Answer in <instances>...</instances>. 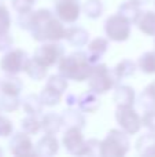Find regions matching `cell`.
<instances>
[{"mask_svg":"<svg viewBox=\"0 0 155 157\" xmlns=\"http://www.w3.org/2000/svg\"><path fill=\"white\" fill-rule=\"evenodd\" d=\"M143 127L151 132H155V108L144 110L143 113Z\"/></svg>","mask_w":155,"mask_h":157,"instance_id":"8d00e7d4","label":"cell"},{"mask_svg":"<svg viewBox=\"0 0 155 157\" xmlns=\"http://www.w3.org/2000/svg\"><path fill=\"white\" fill-rule=\"evenodd\" d=\"M103 29L106 37L114 43H124L129 40L132 35V24L126 18H124L120 13L107 17Z\"/></svg>","mask_w":155,"mask_h":157,"instance_id":"5b68a950","label":"cell"},{"mask_svg":"<svg viewBox=\"0 0 155 157\" xmlns=\"http://www.w3.org/2000/svg\"><path fill=\"white\" fill-rule=\"evenodd\" d=\"M137 68L144 75H155V50L146 51L137 59Z\"/></svg>","mask_w":155,"mask_h":157,"instance_id":"4316f807","label":"cell"},{"mask_svg":"<svg viewBox=\"0 0 155 157\" xmlns=\"http://www.w3.org/2000/svg\"><path fill=\"white\" fill-rule=\"evenodd\" d=\"M14 39L10 35V32L7 33H0V52H5L10 48H13Z\"/></svg>","mask_w":155,"mask_h":157,"instance_id":"74e56055","label":"cell"},{"mask_svg":"<svg viewBox=\"0 0 155 157\" xmlns=\"http://www.w3.org/2000/svg\"><path fill=\"white\" fill-rule=\"evenodd\" d=\"M109 47H110V40L107 37H95L92 40H89V43L87 44V54L89 57L91 62L92 63H98L102 58L104 57L107 51H109Z\"/></svg>","mask_w":155,"mask_h":157,"instance_id":"4fadbf2b","label":"cell"},{"mask_svg":"<svg viewBox=\"0 0 155 157\" xmlns=\"http://www.w3.org/2000/svg\"><path fill=\"white\" fill-rule=\"evenodd\" d=\"M23 73L29 78H32V80L41 81L47 77V75H48V68L44 66L43 63H40L37 59H34V58L32 57L27 59Z\"/></svg>","mask_w":155,"mask_h":157,"instance_id":"603a6c76","label":"cell"},{"mask_svg":"<svg viewBox=\"0 0 155 157\" xmlns=\"http://www.w3.org/2000/svg\"><path fill=\"white\" fill-rule=\"evenodd\" d=\"M45 84H48L49 87H52V88H55L56 91H59L60 94H65L66 90L69 88V78L65 77L62 73L51 75Z\"/></svg>","mask_w":155,"mask_h":157,"instance_id":"d6a6232c","label":"cell"},{"mask_svg":"<svg viewBox=\"0 0 155 157\" xmlns=\"http://www.w3.org/2000/svg\"><path fill=\"white\" fill-rule=\"evenodd\" d=\"M21 130L25 131L29 135H37L41 128V117L34 116V114H26L23 119L21 120Z\"/></svg>","mask_w":155,"mask_h":157,"instance_id":"f1b7e54d","label":"cell"},{"mask_svg":"<svg viewBox=\"0 0 155 157\" xmlns=\"http://www.w3.org/2000/svg\"><path fill=\"white\" fill-rule=\"evenodd\" d=\"M154 47H155V40H154Z\"/></svg>","mask_w":155,"mask_h":157,"instance_id":"7bdbcfd3","label":"cell"},{"mask_svg":"<svg viewBox=\"0 0 155 157\" xmlns=\"http://www.w3.org/2000/svg\"><path fill=\"white\" fill-rule=\"evenodd\" d=\"M23 90V83L18 77V75H5L0 78V92L14 97H21V92Z\"/></svg>","mask_w":155,"mask_h":157,"instance_id":"ac0fdd59","label":"cell"},{"mask_svg":"<svg viewBox=\"0 0 155 157\" xmlns=\"http://www.w3.org/2000/svg\"><path fill=\"white\" fill-rule=\"evenodd\" d=\"M137 69H139L137 68V62H135L132 59H122L113 68V72L120 80H122V78L132 77L136 73Z\"/></svg>","mask_w":155,"mask_h":157,"instance_id":"484cf974","label":"cell"},{"mask_svg":"<svg viewBox=\"0 0 155 157\" xmlns=\"http://www.w3.org/2000/svg\"><path fill=\"white\" fill-rule=\"evenodd\" d=\"M137 155L146 156V157H153L155 156V132H148L143 134L137 138L136 144H135Z\"/></svg>","mask_w":155,"mask_h":157,"instance_id":"ffe728a7","label":"cell"},{"mask_svg":"<svg viewBox=\"0 0 155 157\" xmlns=\"http://www.w3.org/2000/svg\"><path fill=\"white\" fill-rule=\"evenodd\" d=\"M3 155H4V152H3V149H2V147H0V157H2Z\"/></svg>","mask_w":155,"mask_h":157,"instance_id":"60d3db41","label":"cell"},{"mask_svg":"<svg viewBox=\"0 0 155 157\" xmlns=\"http://www.w3.org/2000/svg\"><path fill=\"white\" fill-rule=\"evenodd\" d=\"M63 121V127H78L84 128L87 124V119H85V113L81 112L78 108H71L69 106L67 109L60 113Z\"/></svg>","mask_w":155,"mask_h":157,"instance_id":"e0dca14e","label":"cell"},{"mask_svg":"<svg viewBox=\"0 0 155 157\" xmlns=\"http://www.w3.org/2000/svg\"><path fill=\"white\" fill-rule=\"evenodd\" d=\"M77 101H78V97H77L76 94H67L66 95V103H67V106L77 108Z\"/></svg>","mask_w":155,"mask_h":157,"instance_id":"f35d334b","label":"cell"},{"mask_svg":"<svg viewBox=\"0 0 155 157\" xmlns=\"http://www.w3.org/2000/svg\"><path fill=\"white\" fill-rule=\"evenodd\" d=\"M136 26L143 35L148 36V37H155V11H143L136 22Z\"/></svg>","mask_w":155,"mask_h":157,"instance_id":"44dd1931","label":"cell"},{"mask_svg":"<svg viewBox=\"0 0 155 157\" xmlns=\"http://www.w3.org/2000/svg\"><path fill=\"white\" fill-rule=\"evenodd\" d=\"M60 144L56 135L52 134H44L36 144V156L40 157H52L58 155Z\"/></svg>","mask_w":155,"mask_h":157,"instance_id":"7c38bea8","label":"cell"},{"mask_svg":"<svg viewBox=\"0 0 155 157\" xmlns=\"http://www.w3.org/2000/svg\"><path fill=\"white\" fill-rule=\"evenodd\" d=\"M22 108L26 114H34L41 116L44 110V103L38 94H27L22 98Z\"/></svg>","mask_w":155,"mask_h":157,"instance_id":"7402d4cb","label":"cell"},{"mask_svg":"<svg viewBox=\"0 0 155 157\" xmlns=\"http://www.w3.org/2000/svg\"><path fill=\"white\" fill-rule=\"evenodd\" d=\"M92 68L93 63L91 62L87 51H74L67 55L65 54L58 63L59 73L76 83L88 81L92 73Z\"/></svg>","mask_w":155,"mask_h":157,"instance_id":"7a4b0ae2","label":"cell"},{"mask_svg":"<svg viewBox=\"0 0 155 157\" xmlns=\"http://www.w3.org/2000/svg\"><path fill=\"white\" fill-rule=\"evenodd\" d=\"M0 114H2V109H0Z\"/></svg>","mask_w":155,"mask_h":157,"instance_id":"b9f144b4","label":"cell"},{"mask_svg":"<svg viewBox=\"0 0 155 157\" xmlns=\"http://www.w3.org/2000/svg\"><path fill=\"white\" fill-rule=\"evenodd\" d=\"M137 102H139L140 108L144 110L155 108V80L143 90L142 94L137 98Z\"/></svg>","mask_w":155,"mask_h":157,"instance_id":"83f0119b","label":"cell"},{"mask_svg":"<svg viewBox=\"0 0 155 157\" xmlns=\"http://www.w3.org/2000/svg\"><path fill=\"white\" fill-rule=\"evenodd\" d=\"M77 108L81 112L88 114H93L99 110L100 108V98L99 94L93 92L92 90L82 92L81 95H78V101H77Z\"/></svg>","mask_w":155,"mask_h":157,"instance_id":"9a60e30c","label":"cell"},{"mask_svg":"<svg viewBox=\"0 0 155 157\" xmlns=\"http://www.w3.org/2000/svg\"><path fill=\"white\" fill-rule=\"evenodd\" d=\"M8 150L13 156H36V144H33L32 135L21 130L11 135Z\"/></svg>","mask_w":155,"mask_h":157,"instance_id":"30bf717a","label":"cell"},{"mask_svg":"<svg viewBox=\"0 0 155 157\" xmlns=\"http://www.w3.org/2000/svg\"><path fill=\"white\" fill-rule=\"evenodd\" d=\"M78 156H100V141L96 138L85 139Z\"/></svg>","mask_w":155,"mask_h":157,"instance_id":"1f68e13d","label":"cell"},{"mask_svg":"<svg viewBox=\"0 0 155 157\" xmlns=\"http://www.w3.org/2000/svg\"><path fill=\"white\" fill-rule=\"evenodd\" d=\"M36 0H11V7L16 14L29 13L33 10Z\"/></svg>","mask_w":155,"mask_h":157,"instance_id":"e575fe53","label":"cell"},{"mask_svg":"<svg viewBox=\"0 0 155 157\" xmlns=\"http://www.w3.org/2000/svg\"><path fill=\"white\" fill-rule=\"evenodd\" d=\"M84 142H85V138H84V134H82V128L67 127L66 131L63 132L60 144H62V146L65 147V150L67 153H70L73 156H78Z\"/></svg>","mask_w":155,"mask_h":157,"instance_id":"8fae6325","label":"cell"},{"mask_svg":"<svg viewBox=\"0 0 155 157\" xmlns=\"http://www.w3.org/2000/svg\"><path fill=\"white\" fill-rule=\"evenodd\" d=\"M11 14L7 6L0 3V33H7L11 29Z\"/></svg>","mask_w":155,"mask_h":157,"instance_id":"836d02e7","label":"cell"},{"mask_svg":"<svg viewBox=\"0 0 155 157\" xmlns=\"http://www.w3.org/2000/svg\"><path fill=\"white\" fill-rule=\"evenodd\" d=\"M113 101L117 106H133L136 102V92L135 88L126 84H118L114 88Z\"/></svg>","mask_w":155,"mask_h":157,"instance_id":"2e32d148","label":"cell"},{"mask_svg":"<svg viewBox=\"0 0 155 157\" xmlns=\"http://www.w3.org/2000/svg\"><path fill=\"white\" fill-rule=\"evenodd\" d=\"M63 127L62 116L55 112H47L41 116V128L44 134H52L56 135Z\"/></svg>","mask_w":155,"mask_h":157,"instance_id":"d6986e66","label":"cell"},{"mask_svg":"<svg viewBox=\"0 0 155 157\" xmlns=\"http://www.w3.org/2000/svg\"><path fill=\"white\" fill-rule=\"evenodd\" d=\"M117 13H120L121 15H122L124 18L128 19L131 24L136 25L137 19L140 18L143 10H142V7H140V6L135 4L133 2L128 0V2H124V3H121V4L118 6V11H117Z\"/></svg>","mask_w":155,"mask_h":157,"instance_id":"cb8c5ba5","label":"cell"},{"mask_svg":"<svg viewBox=\"0 0 155 157\" xmlns=\"http://www.w3.org/2000/svg\"><path fill=\"white\" fill-rule=\"evenodd\" d=\"M104 4L102 0H85L82 6V13L89 19H99L103 15Z\"/></svg>","mask_w":155,"mask_h":157,"instance_id":"f546056e","label":"cell"},{"mask_svg":"<svg viewBox=\"0 0 155 157\" xmlns=\"http://www.w3.org/2000/svg\"><path fill=\"white\" fill-rule=\"evenodd\" d=\"M131 2H133L135 4L140 6V7H143V6H147L148 3L151 2V0H131Z\"/></svg>","mask_w":155,"mask_h":157,"instance_id":"ab89813d","label":"cell"},{"mask_svg":"<svg viewBox=\"0 0 155 157\" xmlns=\"http://www.w3.org/2000/svg\"><path fill=\"white\" fill-rule=\"evenodd\" d=\"M21 106H22L21 97H14V95L0 92V109H2V112L11 113V112L18 110Z\"/></svg>","mask_w":155,"mask_h":157,"instance_id":"4dcf8cb0","label":"cell"},{"mask_svg":"<svg viewBox=\"0 0 155 157\" xmlns=\"http://www.w3.org/2000/svg\"><path fill=\"white\" fill-rule=\"evenodd\" d=\"M29 32L33 40L38 43L60 41L66 36V26L54 11L48 8H38L30 13Z\"/></svg>","mask_w":155,"mask_h":157,"instance_id":"6da1fadb","label":"cell"},{"mask_svg":"<svg viewBox=\"0 0 155 157\" xmlns=\"http://www.w3.org/2000/svg\"><path fill=\"white\" fill-rule=\"evenodd\" d=\"M29 55L22 48H10L0 58V69L5 75H19L25 71Z\"/></svg>","mask_w":155,"mask_h":157,"instance_id":"ba28073f","label":"cell"},{"mask_svg":"<svg viewBox=\"0 0 155 157\" xmlns=\"http://www.w3.org/2000/svg\"><path fill=\"white\" fill-rule=\"evenodd\" d=\"M114 117L118 127L128 135H136L143 128V117L133 106H117Z\"/></svg>","mask_w":155,"mask_h":157,"instance_id":"8992f818","label":"cell"},{"mask_svg":"<svg viewBox=\"0 0 155 157\" xmlns=\"http://www.w3.org/2000/svg\"><path fill=\"white\" fill-rule=\"evenodd\" d=\"M120 84V78L106 63H93L92 73L88 78V87L99 95H104Z\"/></svg>","mask_w":155,"mask_h":157,"instance_id":"277c9868","label":"cell"},{"mask_svg":"<svg viewBox=\"0 0 155 157\" xmlns=\"http://www.w3.org/2000/svg\"><path fill=\"white\" fill-rule=\"evenodd\" d=\"M81 11L82 6L80 0H54V13L63 24H76Z\"/></svg>","mask_w":155,"mask_h":157,"instance_id":"9c48e42d","label":"cell"},{"mask_svg":"<svg viewBox=\"0 0 155 157\" xmlns=\"http://www.w3.org/2000/svg\"><path fill=\"white\" fill-rule=\"evenodd\" d=\"M65 40L70 44L71 47H85L89 43V32L85 28L78 26V25H71L66 28V36Z\"/></svg>","mask_w":155,"mask_h":157,"instance_id":"5bb4252c","label":"cell"},{"mask_svg":"<svg viewBox=\"0 0 155 157\" xmlns=\"http://www.w3.org/2000/svg\"><path fill=\"white\" fill-rule=\"evenodd\" d=\"M131 149L129 135L121 128H113L100 141L102 157H124Z\"/></svg>","mask_w":155,"mask_h":157,"instance_id":"3957f363","label":"cell"},{"mask_svg":"<svg viewBox=\"0 0 155 157\" xmlns=\"http://www.w3.org/2000/svg\"><path fill=\"white\" fill-rule=\"evenodd\" d=\"M65 55V47L59 41H45L41 43L33 52V58L37 59L40 63H43L47 68L58 65L59 61Z\"/></svg>","mask_w":155,"mask_h":157,"instance_id":"52a82bcc","label":"cell"},{"mask_svg":"<svg viewBox=\"0 0 155 157\" xmlns=\"http://www.w3.org/2000/svg\"><path fill=\"white\" fill-rule=\"evenodd\" d=\"M38 95H40L44 106H47V108H54V106L59 105L62 98H63V94H60V92L56 91L55 88L49 87L48 84H45V86L41 88V91Z\"/></svg>","mask_w":155,"mask_h":157,"instance_id":"d4e9b609","label":"cell"},{"mask_svg":"<svg viewBox=\"0 0 155 157\" xmlns=\"http://www.w3.org/2000/svg\"><path fill=\"white\" fill-rule=\"evenodd\" d=\"M154 3H155V0H154Z\"/></svg>","mask_w":155,"mask_h":157,"instance_id":"ee69618b","label":"cell"},{"mask_svg":"<svg viewBox=\"0 0 155 157\" xmlns=\"http://www.w3.org/2000/svg\"><path fill=\"white\" fill-rule=\"evenodd\" d=\"M14 134V124L7 116L0 114V138H8Z\"/></svg>","mask_w":155,"mask_h":157,"instance_id":"d590c367","label":"cell"}]
</instances>
